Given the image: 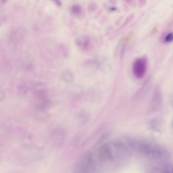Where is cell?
<instances>
[{
	"mask_svg": "<svg viewBox=\"0 0 173 173\" xmlns=\"http://www.w3.org/2000/svg\"><path fill=\"white\" fill-rule=\"evenodd\" d=\"M129 144L133 150L139 153L156 160L164 158L167 155V152L163 148L148 142L131 140Z\"/></svg>",
	"mask_w": 173,
	"mask_h": 173,
	"instance_id": "6da1fadb",
	"label": "cell"
},
{
	"mask_svg": "<svg viewBox=\"0 0 173 173\" xmlns=\"http://www.w3.org/2000/svg\"><path fill=\"white\" fill-rule=\"evenodd\" d=\"M147 67V61L145 57H141L136 60L133 64V73L135 77L141 79L146 73Z\"/></svg>",
	"mask_w": 173,
	"mask_h": 173,
	"instance_id": "7a4b0ae2",
	"label": "cell"
},
{
	"mask_svg": "<svg viewBox=\"0 0 173 173\" xmlns=\"http://www.w3.org/2000/svg\"><path fill=\"white\" fill-rule=\"evenodd\" d=\"M114 153L115 154L113 145L105 144L98 150V157L102 161H110L114 159Z\"/></svg>",
	"mask_w": 173,
	"mask_h": 173,
	"instance_id": "3957f363",
	"label": "cell"
},
{
	"mask_svg": "<svg viewBox=\"0 0 173 173\" xmlns=\"http://www.w3.org/2000/svg\"><path fill=\"white\" fill-rule=\"evenodd\" d=\"M77 47L80 50L85 51L90 48L91 45V40L89 37L86 35L81 36L76 40Z\"/></svg>",
	"mask_w": 173,
	"mask_h": 173,
	"instance_id": "277c9868",
	"label": "cell"
},
{
	"mask_svg": "<svg viewBox=\"0 0 173 173\" xmlns=\"http://www.w3.org/2000/svg\"><path fill=\"white\" fill-rule=\"evenodd\" d=\"M84 160L81 171L82 172H88V171L93 169L94 167L95 162L92 155L88 153L85 155Z\"/></svg>",
	"mask_w": 173,
	"mask_h": 173,
	"instance_id": "5b68a950",
	"label": "cell"
},
{
	"mask_svg": "<svg viewBox=\"0 0 173 173\" xmlns=\"http://www.w3.org/2000/svg\"><path fill=\"white\" fill-rule=\"evenodd\" d=\"M26 33V30L24 28L20 27L13 30L11 33L10 38L13 41L18 42L25 38Z\"/></svg>",
	"mask_w": 173,
	"mask_h": 173,
	"instance_id": "8992f818",
	"label": "cell"
},
{
	"mask_svg": "<svg viewBox=\"0 0 173 173\" xmlns=\"http://www.w3.org/2000/svg\"><path fill=\"white\" fill-rule=\"evenodd\" d=\"M60 79L63 83L70 84L73 82L75 80V75L72 70L66 69L61 73Z\"/></svg>",
	"mask_w": 173,
	"mask_h": 173,
	"instance_id": "52a82bcc",
	"label": "cell"
},
{
	"mask_svg": "<svg viewBox=\"0 0 173 173\" xmlns=\"http://www.w3.org/2000/svg\"><path fill=\"white\" fill-rule=\"evenodd\" d=\"M154 170L157 172L170 173L172 172V168L170 165H162L155 168Z\"/></svg>",
	"mask_w": 173,
	"mask_h": 173,
	"instance_id": "ba28073f",
	"label": "cell"
},
{
	"mask_svg": "<svg viewBox=\"0 0 173 173\" xmlns=\"http://www.w3.org/2000/svg\"><path fill=\"white\" fill-rule=\"evenodd\" d=\"M71 11L74 15L79 16L82 12V8L80 5H74L71 7Z\"/></svg>",
	"mask_w": 173,
	"mask_h": 173,
	"instance_id": "9c48e42d",
	"label": "cell"
},
{
	"mask_svg": "<svg viewBox=\"0 0 173 173\" xmlns=\"http://www.w3.org/2000/svg\"><path fill=\"white\" fill-rule=\"evenodd\" d=\"M173 35L172 32L168 33L164 37V41L166 43H169L172 41Z\"/></svg>",
	"mask_w": 173,
	"mask_h": 173,
	"instance_id": "30bf717a",
	"label": "cell"
},
{
	"mask_svg": "<svg viewBox=\"0 0 173 173\" xmlns=\"http://www.w3.org/2000/svg\"><path fill=\"white\" fill-rule=\"evenodd\" d=\"M138 1L140 7H142L146 4L147 0H138Z\"/></svg>",
	"mask_w": 173,
	"mask_h": 173,
	"instance_id": "8fae6325",
	"label": "cell"
},
{
	"mask_svg": "<svg viewBox=\"0 0 173 173\" xmlns=\"http://www.w3.org/2000/svg\"><path fill=\"white\" fill-rule=\"evenodd\" d=\"M127 4L130 6H133L135 4V0H124Z\"/></svg>",
	"mask_w": 173,
	"mask_h": 173,
	"instance_id": "7c38bea8",
	"label": "cell"
},
{
	"mask_svg": "<svg viewBox=\"0 0 173 173\" xmlns=\"http://www.w3.org/2000/svg\"><path fill=\"white\" fill-rule=\"evenodd\" d=\"M0 1L2 4H4L8 1V0H0Z\"/></svg>",
	"mask_w": 173,
	"mask_h": 173,
	"instance_id": "4fadbf2b",
	"label": "cell"
}]
</instances>
